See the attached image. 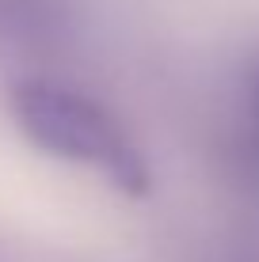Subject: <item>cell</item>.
<instances>
[{"label": "cell", "mask_w": 259, "mask_h": 262, "mask_svg": "<svg viewBox=\"0 0 259 262\" xmlns=\"http://www.w3.org/2000/svg\"><path fill=\"white\" fill-rule=\"evenodd\" d=\"M8 103H12V118L19 133L34 148L69 164L99 167L122 190L141 194L149 186V167L141 152L95 99L53 80H19Z\"/></svg>", "instance_id": "1"}]
</instances>
